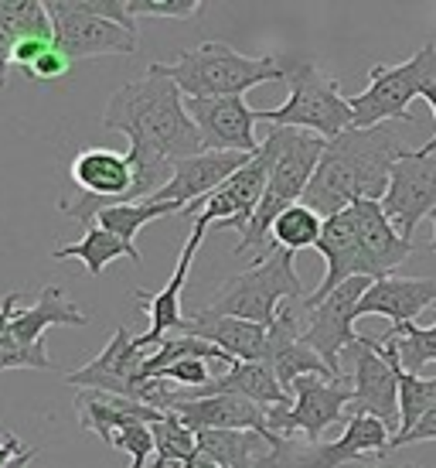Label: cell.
Here are the masks:
<instances>
[{
	"label": "cell",
	"instance_id": "6da1fadb",
	"mask_svg": "<svg viewBox=\"0 0 436 468\" xmlns=\"http://www.w3.org/2000/svg\"><path fill=\"white\" fill-rule=\"evenodd\" d=\"M106 131H119L130 137V165H133V198L147 202L157 196L178 161L205 154V141L188 117L184 92L174 79L161 72V62L147 66V76L127 82L109 96L103 113Z\"/></svg>",
	"mask_w": 436,
	"mask_h": 468
},
{
	"label": "cell",
	"instance_id": "7a4b0ae2",
	"mask_svg": "<svg viewBox=\"0 0 436 468\" xmlns=\"http://www.w3.org/2000/svg\"><path fill=\"white\" fill-rule=\"evenodd\" d=\"M410 154L406 141L399 137L396 123H379L369 131H345L327 141L314 182H310L304 206H310L321 219L337 216L361 198L382 202L392 182V171Z\"/></svg>",
	"mask_w": 436,
	"mask_h": 468
},
{
	"label": "cell",
	"instance_id": "3957f363",
	"mask_svg": "<svg viewBox=\"0 0 436 468\" xmlns=\"http://www.w3.org/2000/svg\"><path fill=\"white\" fill-rule=\"evenodd\" d=\"M161 72L178 82L188 100H222V96H245L263 82H286L290 62L280 55H243L225 41H202L192 52H181L178 62Z\"/></svg>",
	"mask_w": 436,
	"mask_h": 468
},
{
	"label": "cell",
	"instance_id": "277c9868",
	"mask_svg": "<svg viewBox=\"0 0 436 468\" xmlns=\"http://www.w3.org/2000/svg\"><path fill=\"white\" fill-rule=\"evenodd\" d=\"M324 147H327V141L317 137V133L280 127V151H276V161H273L266 196L259 202L256 216L249 219V226L239 233V243L232 250L235 257H245V253H253V250H263L259 257L270 253L273 222L280 219L290 206L304 202L310 182H314V171H317V165H321V157H324Z\"/></svg>",
	"mask_w": 436,
	"mask_h": 468
},
{
	"label": "cell",
	"instance_id": "5b68a950",
	"mask_svg": "<svg viewBox=\"0 0 436 468\" xmlns=\"http://www.w3.org/2000/svg\"><path fill=\"white\" fill-rule=\"evenodd\" d=\"M296 253L273 247L266 257H259L249 271L229 277L215 291V298L205 304V312L222 318H243L253 325L270 328L283 312V301H307L304 281L294 263Z\"/></svg>",
	"mask_w": 436,
	"mask_h": 468
},
{
	"label": "cell",
	"instance_id": "8992f818",
	"mask_svg": "<svg viewBox=\"0 0 436 468\" xmlns=\"http://www.w3.org/2000/svg\"><path fill=\"white\" fill-rule=\"evenodd\" d=\"M286 82H290L286 103L276 106V110H256L259 123L307 131L324 137V141H334V137H341L345 131L355 127V113H351V103L341 96L337 79L324 76L317 62H310V58L290 62Z\"/></svg>",
	"mask_w": 436,
	"mask_h": 468
},
{
	"label": "cell",
	"instance_id": "52a82bcc",
	"mask_svg": "<svg viewBox=\"0 0 436 468\" xmlns=\"http://www.w3.org/2000/svg\"><path fill=\"white\" fill-rule=\"evenodd\" d=\"M436 82V41H426L410 62L399 66H372L369 69V86L351 96V113H355V131H369L379 123H412L410 103L423 96L426 86Z\"/></svg>",
	"mask_w": 436,
	"mask_h": 468
},
{
	"label": "cell",
	"instance_id": "ba28073f",
	"mask_svg": "<svg viewBox=\"0 0 436 468\" xmlns=\"http://www.w3.org/2000/svg\"><path fill=\"white\" fill-rule=\"evenodd\" d=\"M392 452V431L379 417L355 414L348 417L345 434L337 441H294L283 438L263 458L259 468H372V458Z\"/></svg>",
	"mask_w": 436,
	"mask_h": 468
},
{
	"label": "cell",
	"instance_id": "9c48e42d",
	"mask_svg": "<svg viewBox=\"0 0 436 468\" xmlns=\"http://www.w3.org/2000/svg\"><path fill=\"white\" fill-rule=\"evenodd\" d=\"M276 151H280V127H273L270 137L259 144L256 154L245 161V168H239L222 188H215V192L208 198H202L198 206L184 208L181 216L202 222V226L218 222V229H235V233H243L245 226H249V219L256 216L263 196H266Z\"/></svg>",
	"mask_w": 436,
	"mask_h": 468
},
{
	"label": "cell",
	"instance_id": "30bf717a",
	"mask_svg": "<svg viewBox=\"0 0 436 468\" xmlns=\"http://www.w3.org/2000/svg\"><path fill=\"white\" fill-rule=\"evenodd\" d=\"M375 281L369 277H355L341 284L337 291H331L321 304L314 308H304V342L310 349L321 356L327 369H331L337 379H348L345 369H341V356H345L348 346L358 342V332H355V322H358V301L365 298V291L372 287ZM304 304V301H300Z\"/></svg>",
	"mask_w": 436,
	"mask_h": 468
},
{
	"label": "cell",
	"instance_id": "8fae6325",
	"mask_svg": "<svg viewBox=\"0 0 436 468\" xmlns=\"http://www.w3.org/2000/svg\"><path fill=\"white\" fill-rule=\"evenodd\" d=\"M351 400H355L351 379L300 377L294 383V407L270 410V428L273 434H283V438L304 434L310 444H317L327 428L341 420L348 424L345 407H351Z\"/></svg>",
	"mask_w": 436,
	"mask_h": 468
},
{
	"label": "cell",
	"instance_id": "7c38bea8",
	"mask_svg": "<svg viewBox=\"0 0 436 468\" xmlns=\"http://www.w3.org/2000/svg\"><path fill=\"white\" fill-rule=\"evenodd\" d=\"M341 363H351V390H355V400H351V414H369L379 417L385 428L392 431V438L399 434V377L396 366L385 359L382 342H372V338L361 335L355 346H348Z\"/></svg>",
	"mask_w": 436,
	"mask_h": 468
},
{
	"label": "cell",
	"instance_id": "4fadbf2b",
	"mask_svg": "<svg viewBox=\"0 0 436 468\" xmlns=\"http://www.w3.org/2000/svg\"><path fill=\"white\" fill-rule=\"evenodd\" d=\"M55 25V41L72 62L78 58H99V55H137L140 38L127 27L92 17V14L72 11L68 0H45Z\"/></svg>",
	"mask_w": 436,
	"mask_h": 468
},
{
	"label": "cell",
	"instance_id": "5bb4252c",
	"mask_svg": "<svg viewBox=\"0 0 436 468\" xmlns=\"http://www.w3.org/2000/svg\"><path fill=\"white\" fill-rule=\"evenodd\" d=\"M143 349H137V342L127 328H116L113 338L103 346V352L89 359L86 366H78L72 373H65L68 387L76 390H96V393H113V397H127V400L143 403V383H140V366H143Z\"/></svg>",
	"mask_w": 436,
	"mask_h": 468
},
{
	"label": "cell",
	"instance_id": "9a60e30c",
	"mask_svg": "<svg viewBox=\"0 0 436 468\" xmlns=\"http://www.w3.org/2000/svg\"><path fill=\"white\" fill-rule=\"evenodd\" d=\"M382 208L399 229V236L412 243V233L420 229V222L436 212V157H420L416 151L402 157L392 171Z\"/></svg>",
	"mask_w": 436,
	"mask_h": 468
},
{
	"label": "cell",
	"instance_id": "2e32d148",
	"mask_svg": "<svg viewBox=\"0 0 436 468\" xmlns=\"http://www.w3.org/2000/svg\"><path fill=\"white\" fill-rule=\"evenodd\" d=\"M188 117L205 141V151L225 154H256V110L245 106V96H222V100H188Z\"/></svg>",
	"mask_w": 436,
	"mask_h": 468
},
{
	"label": "cell",
	"instance_id": "e0dca14e",
	"mask_svg": "<svg viewBox=\"0 0 436 468\" xmlns=\"http://www.w3.org/2000/svg\"><path fill=\"white\" fill-rule=\"evenodd\" d=\"M194 229L192 236H188V243L181 247V257H178V267H174V273H171V281H167L161 291H137L133 294V301H140L143 312L151 314V328L143 332V335H133V342H137V349H154V346H161L164 338L171 335H181V332H188L192 328V318H184L181 314V291H184V281H188V273H192V263H194V253H198V247H202V239H205L208 226H202V222H192Z\"/></svg>",
	"mask_w": 436,
	"mask_h": 468
},
{
	"label": "cell",
	"instance_id": "ac0fdd59",
	"mask_svg": "<svg viewBox=\"0 0 436 468\" xmlns=\"http://www.w3.org/2000/svg\"><path fill=\"white\" fill-rule=\"evenodd\" d=\"M253 154H225V151H205L198 157H188V161H178L174 165V175L171 182L151 196L147 202H157V206H171L174 212H184V208L198 206L202 198H208L215 188L229 182L239 168H245V161Z\"/></svg>",
	"mask_w": 436,
	"mask_h": 468
},
{
	"label": "cell",
	"instance_id": "d6986e66",
	"mask_svg": "<svg viewBox=\"0 0 436 468\" xmlns=\"http://www.w3.org/2000/svg\"><path fill=\"white\" fill-rule=\"evenodd\" d=\"M317 253L324 257L327 271H324V281L317 284V291L307 294L304 308L321 304L331 291H337V287L348 284V281H355V277H369V267H365V257H361L355 208H345V212L324 219V233H321V243H317ZM369 281H372V277H369Z\"/></svg>",
	"mask_w": 436,
	"mask_h": 468
},
{
	"label": "cell",
	"instance_id": "ffe728a7",
	"mask_svg": "<svg viewBox=\"0 0 436 468\" xmlns=\"http://www.w3.org/2000/svg\"><path fill=\"white\" fill-rule=\"evenodd\" d=\"M351 208H355V219H358V243H361L365 267H369V277H372V281L392 277L399 263L410 261V253L416 247H412L410 239L399 236L392 219L385 216L382 202L361 198V202H355Z\"/></svg>",
	"mask_w": 436,
	"mask_h": 468
},
{
	"label": "cell",
	"instance_id": "44dd1931",
	"mask_svg": "<svg viewBox=\"0 0 436 468\" xmlns=\"http://www.w3.org/2000/svg\"><path fill=\"white\" fill-rule=\"evenodd\" d=\"M436 304V281L433 277H385L375 281L365 298L358 301V318L365 314H385L392 328L416 322V314Z\"/></svg>",
	"mask_w": 436,
	"mask_h": 468
},
{
	"label": "cell",
	"instance_id": "7402d4cb",
	"mask_svg": "<svg viewBox=\"0 0 436 468\" xmlns=\"http://www.w3.org/2000/svg\"><path fill=\"white\" fill-rule=\"evenodd\" d=\"M188 335L205 338L239 363H266V356H270V328L266 325H253L243 318H222V314H212L205 308L192 314Z\"/></svg>",
	"mask_w": 436,
	"mask_h": 468
},
{
	"label": "cell",
	"instance_id": "603a6c76",
	"mask_svg": "<svg viewBox=\"0 0 436 468\" xmlns=\"http://www.w3.org/2000/svg\"><path fill=\"white\" fill-rule=\"evenodd\" d=\"M76 414L82 431H96L103 441H109L113 431L127 428V424H157L167 417V410H157L140 400H127V397H113V393L78 390Z\"/></svg>",
	"mask_w": 436,
	"mask_h": 468
},
{
	"label": "cell",
	"instance_id": "cb8c5ba5",
	"mask_svg": "<svg viewBox=\"0 0 436 468\" xmlns=\"http://www.w3.org/2000/svg\"><path fill=\"white\" fill-rule=\"evenodd\" d=\"M55 325H89V314L82 312L78 304L72 301H65V291L58 284H48L41 287V294L35 304H27V308H17L11 322V342L17 346H41L45 342V332Z\"/></svg>",
	"mask_w": 436,
	"mask_h": 468
},
{
	"label": "cell",
	"instance_id": "d4e9b609",
	"mask_svg": "<svg viewBox=\"0 0 436 468\" xmlns=\"http://www.w3.org/2000/svg\"><path fill=\"white\" fill-rule=\"evenodd\" d=\"M205 393H235L245 400L259 403L266 410H280V407H294V393L283 390V383L276 379L266 363H232L222 377H215L208 387H202Z\"/></svg>",
	"mask_w": 436,
	"mask_h": 468
},
{
	"label": "cell",
	"instance_id": "484cf974",
	"mask_svg": "<svg viewBox=\"0 0 436 468\" xmlns=\"http://www.w3.org/2000/svg\"><path fill=\"white\" fill-rule=\"evenodd\" d=\"M273 444L253 431H198V455L222 468H259Z\"/></svg>",
	"mask_w": 436,
	"mask_h": 468
},
{
	"label": "cell",
	"instance_id": "4316f807",
	"mask_svg": "<svg viewBox=\"0 0 436 468\" xmlns=\"http://www.w3.org/2000/svg\"><path fill=\"white\" fill-rule=\"evenodd\" d=\"M55 261H82L86 263V271L92 277H99V273L116 261H133V263H143L140 250L137 247H127L119 236L106 233L103 226H86V236L78 239V243H68V247H58L52 253Z\"/></svg>",
	"mask_w": 436,
	"mask_h": 468
},
{
	"label": "cell",
	"instance_id": "83f0119b",
	"mask_svg": "<svg viewBox=\"0 0 436 468\" xmlns=\"http://www.w3.org/2000/svg\"><path fill=\"white\" fill-rule=\"evenodd\" d=\"M385 359L396 366V377H399V434H406L410 428H416L420 420H423L430 410L436 407V377L433 379H423V377H412L406 373L402 366H399L396 352L382 346Z\"/></svg>",
	"mask_w": 436,
	"mask_h": 468
},
{
	"label": "cell",
	"instance_id": "f1b7e54d",
	"mask_svg": "<svg viewBox=\"0 0 436 468\" xmlns=\"http://www.w3.org/2000/svg\"><path fill=\"white\" fill-rule=\"evenodd\" d=\"M0 27L14 45L25 38H55L45 0H0Z\"/></svg>",
	"mask_w": 436,
	"mask_h": 468
},
{
	"label": "cell",
	"instance_id": "f546056e",
	"mask_svg": "<svg viewBox=\"0 0 436 468\" xmlns=\"http://www.w3.org/2000/svg\"><path fill=\"white\" fill-rule=\"evenodd\" d=\"M321 233H324V219L314 212L310 206H304V202H296V206H290L286 212H283L280 219L273 222V247H283L290 250V253H300V250H317V243H321Z\"/></svg>",
	"mask_w": 436,
	"mask_h": 468
},
{
	"label": "cell",
	"instance_id": "4dcf8cb0",
	"mask_svg": "<svg viewBox=\"0 0 436 468\" xmlns=\"http://www.w3.org/2000/svg\"><path fill=\"white\" fill-rule=\"evenodd\" d=\"M164 216H178L171 206H157V202H127V206H109L96 212V226H103L106 233L119 236L127 247H137V233L147 222L164 219Z\"/></svg>",
	"mask_w": 436,
	"mask_h": 468
},
{
	"label": "cell",
	"instance_id": "1f68e13d",
	"mask_svg": "<svg viewBox=\"0 0 436 468\" xmlns=\"http://www.w3.org/2000/svg\"><path fill=\"white\" fill-rule=\"evenodd\" d=\"M154 431V462L147 468H164V465H184L198 458V434L184 428L178 414H167L164 420L151 424Z\"/></svg>",
	"mask_w": 436,
	"mask_h": 468
},
{
	"label": "cell",
	"instance_id": "d6a6232c",
	"mask_svg": "<svg viewBox=\"0 0 436 468\" xmlns=\"http://www.w3.org/2000/svg\"><path fill=\"white\" fill-rule=\"evenodd\" d=\"M382 346L396 352L399 366L416 377V369H423L426 363H436V322L430 328H420L416 322L392 328V332H385Z\"/></svg>",
	"mask_w": 436,
	"mask_h": 468
},
{
	"label": "cell",
	"instance_id": "836d02e7",
	"mask_svg": "<svg viewBox=\"0 0 436 468\" xmlns=\"http://www.w3.org/2000/svg\"><path fill=\"white\" fill-rule=\"evenodd\" d=\"M106 444L116 452H127L130 468H147V458L154 455V431L151 424H127V428L113 431V438Z\"/></svg>",
	"mask_w": 436,
	"mask_h": 468
},
{
	"label": "cell",
	"instance_id": "e575fe53",
	"mask_svg": "<svg viewBox=\"0 0 436 468\" xmlns=\"http://www.w3.org/2000/svg\"><path fill=\"white\" fill-rule=\"evenodd\" d=\"M202 0H130L133 17H174V21H192L202 14Z\"/></svg>",
	"mask_w": 436,
	"mask_h": 468
},
{
	"label": "cell",
	"instance_id": "d590c367",
	"mask_svg": "<svg viewBox=\"0 0 436 468\" xmlns=\"http://www.w3.org/2000/svg\"><path fill=\"white\" fill-rule=\"evenodd\" d=\"M68 4H72V11L92 14V17H103V21H113V25L127 27L130 35H137V38H140V31H137V17L130 14V0H68Z\"/></svg>",
	"mask_w": 436,
	"mask_h": 468
},
{
	"label": "cell",
	"instance_id": "8d00e7d4",
	"mask_svg": "<svg viewBox=\"0 0 436 468\" xmlns=\"http://www.w3.org/2000/svg\"><path fill=\"white\" fill-rule=\"evenodd\" d=\"M0 369H55L52 356L45 349V342L41 346H17V342H0Z\"/></svg>",
	"mask_w": 436,
	"mask_h": 468
},
{
	"label": "cell",
	"instance_id": "74e56055",
	"mask_svg": "<svg viewBox=\"0 0 436 468\" xmlns=\"http://www.w3.org/2000/svg\"><path fill=\"white\" fill-rule=\"evenodd\" d=\"M154 379L181 383V387H188V390H202V387H208L215 377H212V363H208V359H181V363L161 369Z\"/></svg>",
	"mask_w": 436,
	"mask_h": 468
},
{
	"label": "cell",
	"instance_id": "f35d334b",
	"mask_svg": "<svg viewBox=\"0 0 436 468\" xmlns=\"http://www.w3.org/2000/svg\"><path fill=\"white\" fill-rule=\"evenodd\" d=\"M68 69H72V58H68V55L58 48V41H55L52 48L41 55L35 66L25 69V76L27 79H38V82H52V79L68 76Z\"/></svg>",
	"mask_w": 436,
	"mask_h": 468
},
{
	"label": "cell",
	"instance_id": "ab89813d",
	"mask_svg": "<svg viewBox=\"0 0 436 468\" xmlns=\"http://www.w3.org/2000/svg\"><path fill=\"white\" fill-rule=\"evenodd\" d=\"M52 45H55V38H25V41H17V45H14V52H11V66L25 72V69L35 66L41 55L52 48Z\"/></svg>",
	"mask_w": 436,
	"mask_h": 468
},
{
	"label": "cell",
	"instance_id": "60d3db41",
	"mask_svg": "<svg viewBox=\"0 0 436 468\" xmlns=\"http://www.w3.org/2000/svg\"><path fill=\"white\" fill-rule=\"evenodd\" d=\"M420 441H436V407L416 424V428L392 438V452H396V448H406V444H420Z\"/></svg>",
	"mask_w": 436,
	"mask_h": 468
},
{
	"label": "cell",
	"instance_id": "b9f144b4",
	"mask_svg": "<svg viewBox=\"0 0 436 468\" xmlns=\"http://www.w3.org/2000/svg\"><path fill=\"white\" fill-rule=\"evenodd\" d=\"M17 304H21V294H7L0 301V342H11V322L17 314Z\"/></svg>",
	"mask_w": 436,
	"mask_h": 468
},
{
	"label": "cell",
	"instance_id": "7bdbcfd3",
	"mask_svg": "<svg viewBox=\"0 0 436 468\" xmlns=\"http://www.w3.org/2000/svg\"><path fill=\"white\" fill-rule=\"evenodd\" d=\"M11 52H14V41L4 35L0 27V90H7V76H11Z\"/></svg>",
	"mask_w": 436,
	"mask_h": 468
},
{
	"label": "cell",
	"instance_id": "ee69618b",
	"mask_svg": "<svg viewBox=\"0 0 436 468\" xmlns=\"http://www.w3.org/2000/svg\"><path fill=\"white\" fill-rule=\"evenodd\" d=\"M17 452H25V444L17 441L11 431H4V438H0V468L11 465V458L17 455Z\"/></svg>",
	"mask_w": 436,
	"mask_h": 468
},
{
	"label": "cell",
	"instance_id": "f6af8a7d",
	"mask_svg": "<svg viewBox=\"0 0 436 468\" xmlns=\"http://www.w3.org/2000/svg\"><path fill=\"white\" fill-rule=\"evenodd\" d=\"M423 100H426L430 106H433V117H436V82L423 90ZM416 154H420V157H436V133H433V141H430V144H423V147H416Z\"/></svg>",
	"mask_w": 436,
	"mask_h": 468
},
{
	"label": "cell",
	"instance_id": "bcb514c9",
	"mask_svg": "<svg viewBox=\"0 0 436 468\" xmlns=\"http://www.w3.org/2000/svg\"><path fill=\"white\" fill-rule=\"evenodd\" d=\"M35 458H38V448H25V452H17V455L11 458V465L7 468H27Z\"/></svg>",
	"mask_w": 436,
	"mask_h": 468
},
{
	"label": "cell",
	"instance_id": "7dc6e473",
	"mask_svg": "<svg viewBox=\"0 0 436 468\" xmlns=\"http://www.w3.org/2000/svg\"><path fill=\"white\" fill-rule=\"evenodd\" d=\"M430 222H433V239H430V247H426V253H433V257H436V212L430 216Z\"/></svg>",
	"mask_w": 436,
	"mask_h": 468
},
{
	"label": "cell",
	"instance_id": "c3c4849f",
	"mask_svg": "<svg viewBox=\"0 0 436 468\" xmlns=\"http://www.w3.org/2000/svg\"><path fill=\"white\" fill-rule=\"evenodd\" d=\"M399 468H423V465H416V462H406V465H399Z\"/></svg>",
	"mask_w": 436,
	"mask_h": 468
},
{
	"label": "cell",
	"instance_id": "681fc988",
	"mask_svg": "<svg viewBox=\"0 0 436 468\" xmlns=\"http://www.w3.org/2000/svg\"><path fill=\"white\" fill-rule=\"evenodd\" d=\"M178 468H198V465H194V462H184V465H178Z\"/></svg>",
	"mask_w": 436,
	"mask_h": 468
},
{
	"label": "cell",
	"instance_id": "f907efd6",
	"mask_svg": "<svg viewBox=\"0 0 436 468\" xmlns=\"http://www.w3.org/2000/svg\"><path fill=\"white\" fill-rule=\"evenodd\" d=\"M372 468H389V465H372Z\"/></svg>",
	"mask_w": 436,
	"mask_h": 468
}]
</instances>
